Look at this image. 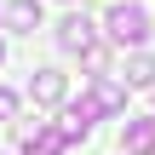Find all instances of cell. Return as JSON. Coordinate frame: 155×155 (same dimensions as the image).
<instances>
[{
    "label": "cell",
    "mask_w": 155,
    "mask_h": 155,
    "mask_svg": "<svg viewBox=\"0 0 155 155\" xmlns=\"http://www.w3.org/2000/svg\"><path fill=\"white\" fill-rule=\"evenodd\" d=\"M104 29H109L115 46H144V40H150V12H144L138 0H121V6H109Z\"/></svg>",
    "instance_id": "1"
},
{
    "label": "cell",
    "mask_w": 155,
    "mask_h": 155,
    "mask_svg": "<svg viewBox=\"0 0 155 155\" xmlns=\"http://www.w3.org/2000/svg\"><path fill=\"white\" fill-rule=\"evenodd\" d=\"M0 23H6L12 35H35V29H40V0H6Z\"/></svg>",
    "instance_id": "2"
},
{
    "label": "cell",
    "mask_w": 155,
    "mask_h": 155,
    "mask_svg": "<svg viewBox=\"0 0 155 155\" xmlns=\"http://www.w3.org/2000/svg\"><path fill=\"white\" fill-rule=\"evenodd\" d=\"M58 46H69V52H92L98 40H92V23L81 17V12H69L63 23H58Z\"/></svg>",
    "instance_id": "3"
},
{
    "label": "cell",
    "mask_w": 155,
    "mask_h": 155,
    "mask_svg": "<svg viewBox=\"0 0 155 155\" xmlns=\"http://www.w3.org/2000/svg\"><path fill=\"white\" fill-rule=\"evenodd\" d=\"M63 92H69V81L58 69H35V81H29V98L35 104H63Z\"/></svg>",
    "instance_id": "4"
},
{
    "label": "cell",
    "mask_w": 155,
    "mask_h": 155,
    "mask_svg": "<svg viewBox=\"0 0 155 155\" xmlns=\"http://www.w3.org/2000/svg\"><path fill=\"white\" fill-rule=\"evenodd\" d=\"M86 104H92L98 115H121V109H127V92H121L115 81H104V75H98V81H92V98H86Z\"/></svg>",
    "instance_id": "5"
},
{
    "label": "cell",
    "mask_w": 155,
    "mask_h": 155,
    "mask_svg": "<svg viewBox=\"0 0 155 155\" xmlns=\"http://www.w3.org/2000/svg\"><path fill=\"white\" fill-rule=\"evenodd\" d=\"M23 155H63L58 127H35V132H23Z\"/></svg>",
    "instance_id": "6"
},
{
    "label": "cell",
    "mask_w": 155,
    "mask_h": 155,
    "mask_svg": "<svg viewBox=\"0 0 155 155\" xmlns=\"http://www.w3.org/2000/svg\"><path fill=\"white\" fill-rule=\"evenodd\" d=\"M121 144H127V155H150L155 150V121H127Z\"/></svg>",
    "instance_id": "7"
},
{
    "label": "cell",
    "mask_w": 155,
    "mask_h": 155,
    "mask_svg": "<svg viewBox=\"0 0 155 155\" xmlns=\"http://www.w3.org/2000/svg\"><path fill=\"white\" fill-rule=\"evenodd\" d=\"M127 86H155V58L150 52H132L127 58Z\"/></svg>",
    "instance_id": "8"
},
{
    "label": "cell",
    "mask_w": 155,
    "mask_h": 155,
    "mask_svg": "<svg viewBox=\"0 0 155 155\" xmlns=\"http://www.w3.org/2000/svg\"><path fill=\"white\" fill-rule=\"evenodd\" d=\"M12 115H17V92H6V86H0V121H12Z\"/></svg>",
    "instance_id": "9"
},
{
    "label": "cell",
    "mask_w": 155,
    "mask_h": 155,
    "mask_svg": "<svg viewBox=\"0 0 155 155\" xmlns=\"http://www.w3.org/2000/svg\"><path fill=\"white\" fill-rule=\"evenodd\" d=\"M0 58H6V46H0Z\"/></svg>",
    "instance_id": "10"
}]
</instances>
